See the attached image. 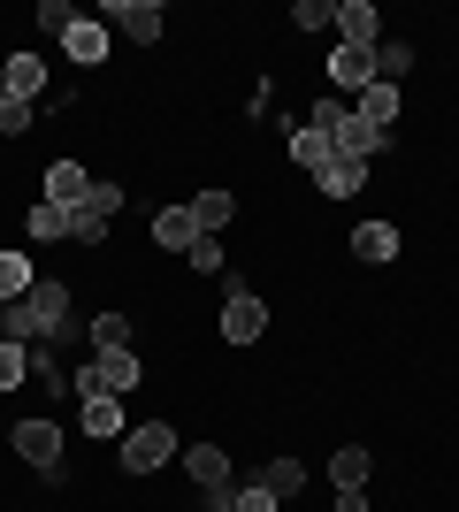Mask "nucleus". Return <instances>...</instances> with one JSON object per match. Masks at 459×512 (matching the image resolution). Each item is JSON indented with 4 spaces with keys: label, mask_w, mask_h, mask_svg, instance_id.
<instances>
[{
    "label": "nucleus",
    "mask_w": 459,
    "mask_h": 512,
    "mask_svg": "<svg viewBox=\"0 0 459 512\" xmlns=\"http://www.w3.org/2000/svg\"><path fill=\"white\" fill-rule=\"evenodd\" d=\"M184 482L207 497V512H230V497H238V467H230V444H184Z\"/></svg>",
    "instance_id": "obj_1"
},
{
    "label": "nucleus",
    "mask_w": 459,
    "mask_h": 512,
    "mask_svg": "<svg viewBox=\"0 0 459 512\" xmlns=\"http://www.w3.org/2000/svg\"><path fill=\"white\" fill-rule=\"evenodd\" d=\"M115 459H123V474H161L169 459H184V436H176V421H138L123 428Z\"/></svg>",
    "instance_id": "obj_2"
},
{
    "label": "nucleus",
    "mask_w": 459,
    "mask_h": 512,
    "mask_svg": "<svg viewBox=\"0 0 459 512\" xmlns=\"http://www.w3.org/2000/svg\"><path fill=\"white\" fill-rule=\"evenodd\" d=\"M215 329H222V344H261V337H268V299H261V291H245V283L230 276Z\"/></svg>",
    "instance_id": "obj_3"
},
{
    "label": "nucleus",
    "mask_w": 459,
    "mask_h": 512,
    "mask_svg": "<svg viewBox=\"0 0 459 512\" xmlns=\"http://www.w3.org/2000/svg\"><path fill=\"white\" fill-rule=\"evenodd\" d=\"M8 444H16V459H23V467H46L54 482L69 474V467H62V428L46 421V413H23V421L8 428Z\"/></svg>",
    "instance_id": "obj_4"
},
{
    "label": "nucleus",
    "mask_w": 459,
    "mask_h": 512,
    "mask_svg": "<svg viewBox=\"0 0 459 512\" xmlns=\"http://www.w3.org/2000/svg\"><path fill=\"white\" fill-rule=\"evenodd\" d=\"M115 214H123V184H115V176H92L85 207H77V245H108Z\"/></svg>",
    "instance_id": "obj_5"
},
{
    "label": "nucleus",
    "mask_w": 459,
    "mask_h": 512,
    "mask_svg": "<svg viewBox=\"0 0 459 512\" xmlns=\"http://www.w3.org/2000/svg\"><path fill=\"white\" fill-rule=\"evenodd\" d=\"M100 23H115V31L138 39V46H153V39H161V23H169V8H161V0H108V16H100Z\"/></svg>",
    "instance_id": "obj_6"
},
{
    "label": "nucleus",
    "mask_w": 459,
    "mask_h": 512,
    "mask_svg": "<svg viewBox=\"0 0 459 512\" xmlns=\"http://www.w3.org/2000/svg\"><path fill=\"white\" fill-rule=\"evenodd\" d=\"M329 85H337V100H360V92L375 85V54L368 46H337V54H329Z\"/></svg>",
    "instance_id": "obj_7"
},
{
    "label": "nucleus",
    "mask_w": 459,
    "mask_h": 512,
    "mask_svg": "<svg viewBox=\"0 0 459 512\" xmlns=\"http://www.w3.org/2000/svg\"><path fill=\"white\" fill-rule=\"evenodd\" d=\"M329 146H337V161H375V153H391V130H375V123H360V115H345Z\"/></svg>",
    "instance_id": "obj_8"
},
{
    "label": "nucleus",
    "mask_w": 459,
    "mask_h": 512,
    "mask_svg": "<svg viewBox=\"0 0 459 512\" xmlns=\"http://www.w3.org/2000/svg\"><path fill=\"white\" fill-rule=\"evenodd\" d=\"M383 39V16H375V0H337V46H368Z\"/></svg>",
    "instance_id": "obj_9"
},
{
    "label": "nucleus",
    "mask_w": 459,
    "mask_h": 512,
    "mask_svg": "<svg viewBox=\"0 0 459 512\" xmlns=\"http://www.w3.org/2000/svg\"><path fill=\"white\" fill-rule=\"evenodd\" d=\"M284 146H291V169H306V176H322L329 161H337L329 130H314V123H291V130H284Z\"/></svg>",
    "instance_id": "obj_10"
},
{
    "label": "nucleus",
    "mask_w": 459,
    "mask_h": 512,
    "mask_svg": "<svg viewBox=\"0 0 459 512\" xmlns=\"http://www.w3.org/2000/svg\"><path fill=\"white\" fill-rule=\"evenodd\" d=\"M85 192H92L85 161H46V184H39V199H54V207H85Z\"/></svg>",
    "instance_id": "obj_11"
},
{
    "label": "nucleus",
    "mask_w": 459,
    "mask_h": 512,
    "mask_svg": "<svg viewBox=\"0 0 459 512\" xmlns=\"http://www.w3.org/2000/svg\"><path fill=\"white\" fill-rule=\"evenodd\" d=\"M46 85H54V77H46L39 54H8V62H0V92H8V100H39Z\"/></svg>",
    "instance_id": "obj_12"
},
{
    "label": "nucleus",
    "mask_w": 459,
    "mask_h": 512,
    "mask_svg": "<svg viewBox=\"0 0 459 512\" xmlns=\"http://www.w3.org/2000/svg\"><path fill=\"white\" fill-rule=\"evenodd\" d=\"M253 482H261V490H268V497H276V505L291 512V505H299V490H306V467H299V459H291V451H276V459H268V467L253 474Z\"/></svg>",
    "instance_id": "obj_13"
},
{
    "label": "nucleus",
    "mask_w": 459,
    "mask_h": 512,
    "mask_svg": "<svg viewBox=\"0 0 459 512\" xmlns=\"http://www.w3.org/2000/svg\"><path fill=\"white\" fill-rule=\"evenodd\" d=\"M314 192H322L329 207H345V199H360V192H368V161H329V169L314 176Z\"/></svg>",
    "instance_id": "obj_14"
},
{
    "label": "nucleus",
    "mask_w": 459,
    "mask_h": 512,
    "mask_svg": "<svg viewBox=\"0 0 459 512\" xmlns=\"http://www.w3.org/2000/svg\"><path fill=\"white\" fill-rule=\"evenodd\" d=\"M23 230L39 237V245H62V237H77V207H54V199H39V207H23Z\"/></svg>",
    "instance_id": "obj_15"
},
{
    "label": "nucleus",
    "mask_w": 459,
    "mask_h": 512,
    "mask_svg": "<svg viewBox=\"0 0 459 512\" xmlns=\"http://www.w3.org/2000/svg\"><path fill=\"white\" fill-rule=\"evenodd\" d=\"M352 115H360V123H375V130H391L398 115H406V85H368L360 100H352Z\"/></svg>",
    "instance_id": "obj_16"
},
{
    "label": "nucleus",
    "mask_w": 459,
    "mask_h": 512,
    "mask_svg": "<svg viewBox=\"0 0 459 512\" xmlns=\"http://www.w3.org/2000/svg\"><path fill=\"white\" fill-rule=\"evenodd\" d=\"M153 245H161V253H192V245H199L192 207H161V214H153Z\"/></svg>",
    "instance_id": "obj_17"
},
{
    "label": "nucleus",
    "mask_w": 459,
    "mask_h": 512,
    "mask_svg": "<svg viewBox=\"0 0 459 512\" xmlns=\"http://www.w3.org/2000/svg\"><path fill=\"white\" fill-rule=\"evenodd\" d=\"M368 474H375L368 444H337V451H329V482H337V490H368Z\"/></svg>",
    "instance_id": "obj_18"
},
{
    "label": "nucleus",
    "mask_w": 459,
    "mask_h": 512,
    "mask_svg": "<svg viewBox=\"0 0 459 512\" xmlns=\"http://www.w3.org/2000/svg\"><path fill=\"white\" fill-rule=\"evenodd\" d=\"M398 245H406V237H398L391 222H360V230H352V260H368V268L398 260Z\"/></svg>",
    "instance_id": "obj_19"
},
{
    "label": "nucleus",
    "mask_w": 459,
    "mask_h": 512,
    "mask_svg": "<svg viewBox=\"0 0 459 512\" xmlns=\"http://www.w3.org/2000/svg\"><path fill=\"white\" fill-rule=\"evenodd\" d=\"M192 222H199V237L230 230V222H238V192H222V184H207V192L192 199Z\"/></svg>",
    "instance_id": "obj_20"
},
{
    "label": "nucleus",
    "mask_w": 459,
    "mask_h": 512,
    "mask_svg": "<svg viewBox=\"0 0 459 512\" xmlns=\"http://www.w3.org/2000/svg\"><path fill=\"white\" fill-rule=\"evenodd\" d=\"M62 54H69L77 69H100V62H108V23H92V16H85V23L62 39Z\"/></svg>",
    "instance_id": "obj_21"
},
{
    "label": "nucleus",
    "mask_w": 459,
    "mask_h": 512,
    "mask_svg": "<svg viewBox=\"0 0 459 512\" xmlns=\"http://www.w3.org/2000/svg\"><path fill=\"white\" fill-rule=\"evenodd\" d=\"M123 398H85V436L92 444H123Z\"/></svg>",
    "instance_id": "obj_22"
},
{
    "label": "nucleus",
    "mask_w": 459,
    "mask_h": 512,
    "mask_svg": "<svg viewBox=\"0 0 459 512\" xmlns=\"http://www.w3.org/2000/svg\"><path fill=\"white\" fill-rule=\"evenodd\" d=\"M39 283V268H31V253H16V245H0V306H16L23 291Z\"/></svg>",
    "instance_id": "obj_23"
},
{
    "label": "nucleus",
    "mask_w": 459,
    "mask_h": 512,
    "mask_svg": "<svg viewBox=\"0 0 459 512\" xmlns=\"http://www.w3.org/2000/svg\"><path fill=\"white\" fill-rule=\"evenodd\" d=\"M92 360H100V375H108V390H115V398L146 383V360H138V344H131V352H92Z\"/></svg>",
    "instance_id": "obj_24"
},
{
    "label": "nucleus",
    "mask_w": 459,
    "mask_h": 512,
    "mask_svg": "<svg viewBox=\"0 0 459 512\" xmlns=\"http://www.w3.org/2000/svg\"><path fill=\"white\" fill-rule=\"evenodd\" d=\"M31 390H46V398H69V367L54 360V344H31Z\"/></svg>",
    "instance_id": "obj_25"
},
{
    "label": "nucleus",
    "mask_w": 459,
    "mask_h": 512,
    "mask_svg": "<svg viewBox=\"0 0 459 512\" xmlns=\"http://www.w3.org/2000/svg\"><path fill=\"white\" fill-rule=\"evenodd\" d=\"M398 77H414V46L406 39H375V85H398Z\"/></svg>",
    "instance_id": "obj_26"
},
{
    "label": "nucleus",
    "mask_w": 459,
    "mask_h": 512,
    "mask_svg": "<svg viewBox=\"0 0 459 512\" xmlns=\"http://www.w3.org/2000/svg\"><path fill=\"white\" fill-rule=\"evenodd\" d=\"M131 314H108V306H100V314H92V352H131Z\"/></svg>",
    "instance_id": "obj_27"
},
{
    "label": "nucleus",
    "mask_w": 459,
    "mask_h": 512,
    "mask_svg": "<svg viewBox=\"0 0 459 512\" xmlns=\"http://www.w3.org/2000/svg\"><path fill=\"white\" fill-rule=\"evenodd\" d=\"M39 23H46V39H69V31L85 23V8H77V0H39Z\"/></svg>",
    "instance_id": "obj_28"
},
{
    "label": "nucleus",
    "mask_w": 459,
    "mask_h": 512,
    "mask_svg": "<svg viewBox=\"0 0 459 512\" xmlns=\"http://www.w3.org/2000/svg\"><path fill=\"white\" fill-rule=\"evenodd\" d=\"M23 383H31V344L0 337V390H23Z\"/></svg>",
    "instance_id": "obj_29"
},
{
    "label": "nucleus",
    "mask_w": 459,
    "mask_h": 512,
    "mask_svg": "<svg viewBox=\"0 0 459 512\" xmlns=\"http://www.w3.org/2000/svg\"><path fill=\"white\" fill-rule=\"evenodd\" d=\"M329 23H337L329 0H291V31H329Z\"/></svg>",
    "instance_id": "obj_30"
},
{
    "label": "nucleus",
    "mask_w": 459,
    "mask_h": 512,
    "mask_svg": "<svg viewBox=\"0 0 459 512\" xmlns=\"http://www.w3.org/2000/svg\"><path fill=\"white\" fill-rule=\"evenodd\" d=\"M0 138H31V100H8V92H0Z\"/></svg>",
    "instance_id": "obj_31"
},
{
    "label": "nucleus",
    "mask_w": 459,
    "mask_h": 512,
    "mask_svg": "<svg viewBox=\"0 0 459 512\" xmlns=\"http://www.w3.org/2000/svg\"><path fill=\"white\" fill-rule=\"evenodd\" d=\"M184 260H192V276H230V268H222V245H215V237H199Z\"/></svg>",
    "instance_id": "obj_32"
},
{
    "label": "nucleus",
    "mask_w": 459,
    "mask_h": 512,
    "mask_svg": "<svg viewBox=\"0 0 459 512\" xmlns=\"http://www.w3.org/2000/svg\"><path fill=\"white\" fill-rule=\"evenodd\" d=\"M337 512H375V505H368V490H337Z\"/></svg>",
    "instance_id": "obj_33"
}]
</instances>
